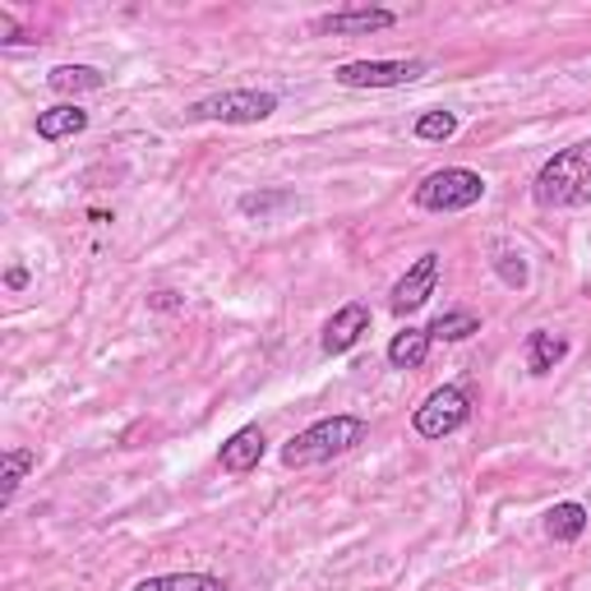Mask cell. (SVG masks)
Returning <instances> with one entry per match:
<instances>
[{"mask_svg": "<svg viewBox=\"0 0 591 591\" xmlns=\"http://www.w3.org/2000/svg\"><path fill=\"white\" fill-rule=\"evenodd\" d=\"M135 591H227V582L213 573H158L135 582Z\"/></svg>", "mask_w": 591, "mask_h": 591, "instance_id": "18", "label": "cell"}, {"mask_svg": "<svg viewBox=\"0 0 591 591\" xmlns=\"http://www.w3.org/2000/svg\"><path fill=\"white\" fill-rule=\"evenodd\" d=\"M5 282H10V292H24L29 287V269H10Z\"/></svg>", "mask_w": 591, "mask_h": 591, "instance_id": "23", "label": "cell"}, {"mask_svg": "<svg viewBox=\"0 0 591 591\" xmlns=\"http://www.w3.org/2000/svg\"><path fill=\"white\" fill-rule=\"evenodd\" d=\"M532 200L541 208H582L591 204V139L559 148L555 158H545V167L532 181Z\"/></svg>", "mask_w": 591, "mask_h": 591, "instance_id": "1", "label": "cell"}, {"mask_svg": "<svg viewBox=\"0 0 591 591\" xmlns=\"http://www.w3.org/2000/svg\"><path fill=\"white\" fill-rule=\"evenodd\" d=\"M296 204V194L292 190H250V194H240V213L246 217H273L282 208H292Z\"/></svg>", "mask_w": 591, "mask_h": 591, "instance_id": "19", "label": "cell"}, {"mask_svg": "<svg viewBox=\"0 0 591 591\" xmlns=\"http://www.w3.org/2000/svg\"><path fill=\"white\" fill-rule=\"evenodd\" d=\"M37 467V448H5L0 453V503H14L24 476Z\"/></svg>", "mask_w": 591, "mask_h": 591, "instance_id": "16", "label": "cell"}, {"mask_svg": "<svg viewBox=\"0 0 591 591\" xmlns=\"http://www.w3.org/2000/svg\"><path fill=\"white\" fill-rule=\"evenodd\" d=\"M277 112V93L264 89H231V93H213L185 106V121H223V125H259Z\"/></svg>", "mask_w": 591, "mask_h": 591, "instance_id": "4", "label": "cell"}, {"mask_svg": "<svg viewBox=\"0 0 591 591\" xmlns=\"http://www.w3.org/2000/svg\"><path fill=\"white\" fill-rule=\"evenodd\" d=\"M52 93H102L106 89V75L98 70V65H56V70L47 75Z\"/></svg>", "mask_w": 591, "mask_h": 591, "instance_id": "15", "label": "cell"}, {"mask_svg": "<svg viewBox=\"0 0 591 591\" xmlns=\"http://www.w3.org/2000/svg\"><path fill=\"white\" fill-rule=\"evenodd\" d=\"M587 522H591L587 503H578V499H564V503H555V509L545 513V536L559 541V545H573V541H582Z\"/></svg>", "mask_w": 591, "mask_h": 591, "instance_id": "12", "label": "cell"}, {"mask_svg": "<svg viewBox=\"0 0 591 591\" xmlns=\"http://www.w3.org/2000/svg\"><path fill=\"white\" fill-rule=\"evenodd\" d=\"M434 287H440V254L425 250L416 264L393 282V292H388V310L393 315H411V310H421V305L434 296Z\"/></svg>", "mask_w": 591, "mask_h": 591, "instance_id": "7", "label": "cell"}, {"mask_svg": "<svg viewBox=\"0 0 591 591\" xmlns=\"http://www.w3.org/2000/svg\"><path fill=\"white\" fill-rule=\"evenodd\" d=\"M425 333L434 342H467L471 333H480V315L476 310H444V315H434Z\"/></svg>", "mask_w": 591, "mask_h": 591, "instance_id": "17", "label": "cell"}, {"mask_svg": "<svg viewBox=\"0 0 591 591\" xmlns=\"http://www.w3.org/2000/svg\"><path fill=\"white\" fill-rule=\"evenodd\" d=\"M264 453H269L264 430H259V425H240L231 440L217 448V463H223V471H231V476H246V471H254L259 463H264Z\"/></svg>", "mask_w": 591, "mask_h": 591, "instance_id": "10", "label": "cell"}, {"mask_svg": "<svg viewBox=\"0 0 591 591\" xmlns=\"http://www.w3.org/2000/svg\"><path fill=\"white\" fill-rule=\"evenodd\" d=\"M430 70L425 60H346L333 70L342 89H402Z\"/></svg>", "mask_w": 591, "mask_h": 591, "instance_id": "6", "label": "cell"}, {"mask_svg": "<svg viewBox=\"0 0 591 591\" xmlns=\"http://www.w3.org/2000/svg\"><path fill=\"white\" fill-rule=\"evenodd\" d=\"M411 135L425 139V144H444V139L457 135V116L453 112H421L416 125H411Z\"/></svg>", "mask_w": 591, "mask_h": 591, "instance_id": "20", "label": "cell"}, {"mask_svg": "<svg viewBox=\"0 0 591 591\" xmlns=\"http://www.w3.org/2000/svg\"><path fill=\"white\" fill-rule=\"evenodd\" d=\"M370 425L361 416H323V421L305 425L300 434H292L282 444V467H319V463H333V457L352 453L356 444H365Z\"/></svg>", "mask_w": 591, "mask_h": 591, "instance_id": "2", "label": "cell"}, {"mask_svg": "<svg viewBox=\"0 0 591 591\" xmlns=\"http://www.w3.org/2000/svg\"><path fill=\"white\" fill-rule=\"evenodd\" d=\"M148 305H152V310H162V315H177V310H185V300H181L177 292H152V296H148Z\"/></svg>", "mask_w": 591, "mask_h": 591, "instance_id": "22", "label": "cell"}, {"mask_svg": "<svg viewBox=\"0 0 591 591\" xmlns=\"http://www.w3.org/2000/svg\"><path fill=\"white\" fill-rule=\"evenodd\" d=\"M411 200L421 213H463V208L486 200V177L471 167H440L416 185Z\"/></svg>", "mask_w": 591, "mask_h": 591, "instance_id": "3", "label": "cell"}, {"mask_svg": "<svg viewBox=\"0 0 591 591\" xmlns=\"http://www.w3.org/2000/svg\"><path fill=\"white\" fill-rule=\"evenodd\" d=\"M568 356V338L550 333V328H532L527 333V370L532 375H555V365Z\"/></svg>", "mask_w": 591, "mask_h": 591, "instance_id": "13", "label": "cell"}, {"mask_svg": "<svg viewBox=\"0 0 591 591\" xmlns=\"http://www.w3.org/2000/svg\"><path fill=\"white\" fill-rule=\"evenodd\" d=\"M467 421H471V398H467V388H457V384L434 388L430 398L411 411V430L421 434V440H448V434H457Z\"/></svg>", "mask_w": 591, "mask_h": 591, "instance_id": "5", "label": "cell"}, {"mask_svg": "<svg viewBox=\"0 0 591 591\" xmlns=\"http://www.w3.org/2000/svg\"><path fill=\"white\" fill-rule=\"evenodd\" d=\"M430 342L434 338L425 328H402V333H393V342H388V365L393 370H421L430 356Z\"/></svg>", "mask_w": 591, "mask_h": 591, "instance_id": "14", "label": "cell"}, {"mask_svg": "<svg viewBox=\"0 0 591 591\" xmlns=\"http://www.w3.org/2000/svg\"><path fill=\"white\" fill-rule=\"evenodd\" d=\"M398 24L393 10H379V5H361V10H333V14H319L315 19V33H333V37H370V33H384Z\"/></svg>", "mask_w": 591, "mask_h": 591, "instance_id": "8", "label": "cell"}, {"mask_svg": "<svg viewBox=\"0 0 591 591\" xmlns=\"http://www.w3.org/2000/svg\"><path fill=\"white\" fill-rule=\"evenodd\" d=\"M365 333H370V305L365 300H346L342 310L323 323L319 346H323V356H342V352H352Z\"/></svg>", "mask_w": 591, "mask_h": 591, "instance_id": "9", "label": "cell"}, {"mask_svg": "<svg viewBox=\"0 0 591 591\" xmlns=\"http://www.w3.org/2000/svg\"><path fill=\"white\" fill-rule=\"evenodd\" d=\"M490 264H495V273H499V282H503V287H513V292H518V287H527V259H522L518 250L499 246Z\"/></svg>", "mask_w": 591, "mask_h": 591, "instance_id": "21", "label": "cell"}, {"mask_svg": "<svg viewBox=\"0 0 591 591\" xmlns=\"http://www.w3.org/2000/svg\"><path fill=\"white\" fill-rule=\"evenodd\" d=\"M83 129H89V112H83L79 102H56L47 112H37V139H47V144L75 139Z\"/></svg>", "mask_w": 591, "mask_h": 591, "instance_id": "11", "label": "cell"}]
</instances>
